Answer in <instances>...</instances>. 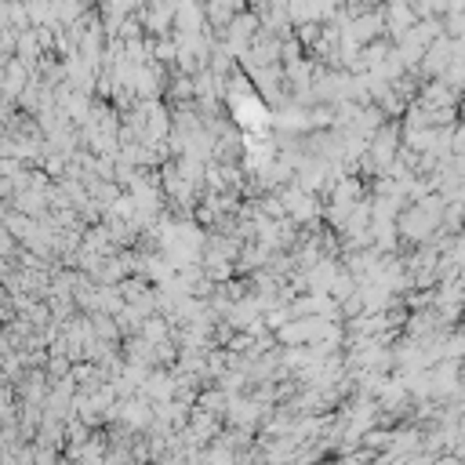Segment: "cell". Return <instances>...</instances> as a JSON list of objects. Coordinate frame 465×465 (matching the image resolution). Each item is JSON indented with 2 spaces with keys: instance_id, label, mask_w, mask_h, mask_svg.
Listing matches in <instances>:
<instances>
[{
  "instance_id": "1",
  "label": "cell",
  "mask_w": 465,
  "mask_h": 465,
  "mask_svg": "<svg viewBox=\"0 0 465 465\" xmlns=\"http://www.w3.org/2000/svg\"><path fill=\"white\" fill-rule=\"evenodd\" d=\"M381 15H385V33H389L392 44H396L400 36H407V33L421 22L411 0H385V4H381Z\"/></svg>"
},
{
  "instance_id": "2",
  "label": "cell",
  "mask_w": 465,
  "mask_h": 465,
  "mask_svg": "<svg viewBox=\"0 0 465 465\" xmlns=\"http://www.w3.org/2000/svg\"><path fill=\"white\" fill-rule=\"evenodd\" d=\"M436 465H465V461H458V458H440Z\"/></svg>"
}]
</instances>
